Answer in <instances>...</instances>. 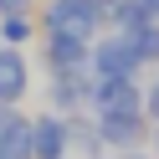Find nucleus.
Segmentation results:
<instances>
[{
	"instance_id": "10",
	"label": "nucleus",
	"mask_w": 159,
	"mask_h": 159,
	"mask_svg": "<svg viewBox=\"0 0 159 159\" xmlns=\"http://www.w3.org/2000/svg\"><path fill=\"white\" fill-rule=\"evenodd\" d=\"M26 31H31V26H26V21H16V16L5 21V41H26Z\"/></svg>"
},
{
	"instance_id": "1",
	"label": "nucleus",
	"mask_w": 159,
	"mask_h": 159,
	"mask_svg": "<svg viewBox=\"0 0 159 159\" xmlns=\"http://www.w3.org/2000/svg\"><path fill=\"white\" fill-rule=\"evenodd\" d=\"M93 21H98L93 0H52V26H57V31L82 36V31H93Z\"/></svg>"
},
{
	"instance_id": "5",
	"label": "nucleus",
	"mask_w": 159,
	"mask_h": 159,
	"mask_svg": "<svg viewBox=\"0 0 159 159\" xmlns=\"http://www.w3.org/2000/svg\"><path fill=\"white\" fill-rule=\"evenodd\" d=\"M26 93V62L16 52H0V103H16Z\"/></svg>"
},
{
	"instance_id": "6",
	"label": "nucleus",
	"mask_w": 159,
	"mask_h": 159,
	"mask_svg": "<svg viewBox=\"0 0 159 159\" xmlns=\"http://www.w3.org/2000/svg\"><path fill=\"white\" fill-rule=\"evenodd\" d=\"M52 67H57V72H77V67H82V36L57 31L52 36Z\"/></svg>"
},
{
	"instance_id": "4",
	"label": "nucleus",
	"mask_w": 159,
	"mask_h": 159,
	"mask_svg": "<svg viewBox=\"0 0 159 159\" xmlns=\"http://www.w3.org/2000/svg\"><path fill=\"white\" fill-rule=\"evenodd\" d=\"M62 149H67V128L57 123V118L31 123V154H41V159H62Z\"/></svg>"
},
{
	"instance_id": "8",
	"label": "nucleus",
	"mask_w": 159,
	"mask_h": 159,
	"mask_svg": "<svg viewBox=\"0 0 159 159\" xmlns=\"http://www.w3.org/2000/svg\"><path fill=\"white\" fill-rule=\"evenodd\" d=\"M31 154V123H5L0 128V159H26Z\"/></svg>"
},
{
	"instance_id": "7",
	"label": "nucleus",
	"mask_w": 159,
	"mask_h": 159,
	"mask_svg": "<svg viewBox=\"0 0 159 159\" xmlns=\"http://www.w3.org/2000/svg\"><path fill=\"white\" fill-rule=\"evenodd\" d=\"M103 139L118 149L139 144V113H103Z\"/></svg>"
},
{
	"instance_id": "2",
	"label": "nucleus",
	"mask_w": 159,
	"mask_h": 159,
	"mask_svg": "<svg viewBox=\"0 0 159 159\" xmlns=\"http://www.w3.org/2000/svg\"><path fill=\"white\" fill-rule=\"evenodd\" d=\"M98 108L103 113H139V93L128 77H103V87H98Z\"/></svg>"
},
{
	"instance_id": "3",
	"label": "nucleus",
	"mask_w": 159,
	"mask_h": 159,
	"mask_svg": "<svg viewBox=\"0 0 159 159\" xmlns=\"http://www.w3.org/2000/svg\"><path fill=\"white\" fill-rule=\"evenodd\" d=\"M134 67H139V57H134L128 41H103L98 46V72L103 77H128Z\"/></svg>"
},
{
	"instance_id": "13",
	"label": "nucleus",
	"mask_w": 159,
	"mask_h": 159,
	"mask_svg": "<svg viewBox=\"0 0 159 159\" xmlns=\"http://www.w3.org/2000/svg\"><path fill=\"white\" fill-rule=\"evenodd\" d=\"M144 5H149V16H159V0H144Z\"/></svg>"
},
{
	"instance_id": "11",
	"label": "nucleus",
	"mask_w": 159,
	"mask_h": 159,
	"mask_svg": "<svg viewBox=\"0 0 159 159\" xmlns=\"http://www.w3.org/2000/svg\"><path fill=\"white\" fill-rule=\"evenodd\" d=\"M21 5L26 0H0V16H21Z\"/></svg>"
},
{
	"instance_id": "12",
	"label": "nucleus",
	"mask_w": 159,
	"mask_h": 159,
	"mask_svg": "<svg viewBox=\"0 0 159 159\" xmlns=\"http://www.w3.org/2000/svg\"><path fill=\"white\" fill-rule=\"evenodd\" d=\"M149 113L159 118V87H154V93H149Z\"/></svg>"
},
{
	"instance_id": "9",
	"label": "nucleus",
	"mask_w": 159,
	"mask_h": 159,
	"mask_svg": "<svg viewBox=\"0 0 159 159\" xmlns=\"http://www.w3.org/2000/svg\"><path fill=\"white\" fill-rule=\"evenodd\" d=\"M128 46H134L139 62H159V31H154V26H139V31L128 36Z\"/></svg>"
}]
</instances>
